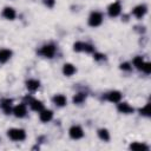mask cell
<instances>
[{
  "mask_svg": "<svg viewBox=\"0 0 151 151\" xmlns=\"http://www.w3.org/2000/svg\"><path fill=\"white\" fill-rule=\"evenodd\" d=\"M8 136L13 140H22L26 137L25 131L21 130V129H12V130H9L8 131Z\"/></svg>",
  "mask_w": 151,
  "mask_h": 151,
  "instance_id": "6da1fadb",
  "label": "cell"
},
{
  "mask_svg": "<svg viewBox=\"0 0 151 151\" xmlns=\"http://www.w3.org/2000/svg\"><path fill=\"white\" fill-rule=\"evenodd\" d=\"M101 20H103L101 14L99 12H93L88 18V24H90V26L96 27V26H99L101 24Z\"/></svg>",
  "mask_w": 151,
  "mask_h": 151,
  "instance_id": "7a4b0ae2",
  "label": "cell"
},
{
  "mask_svg": "<svg viewBox=\"0 0 151 151\" xmlns=\"http://www.w3.org/2000/svg\"><path fill=\"white\" fill-rule=\"evenodd\" d=\"M54 53H55V47L53 45H46L41 50V54L47 58H52L54 55Z\"/></svg>",
  "mask_w": 151,
  "mask_h": 151,
  "instance_id": "3957f363",
  "label": "cell"
},
{
  "mask_svg": "<svg viewBox=\"0 0 151 151\" xmlns=\"http://www.w3.org/2000/svg\"><path fill=\"white\" fill-rule=\"evenodd\" d=\"M83 134L84 133H83V130H81L80 126H72L70 129V136L73 139H79V138L83 137Z\"/></svg>",
  "mask_w": 151,
  "mask_h": 151,
  "instance_id": "277c9868",
  "label": "cell"
},
{
  "mask_svg": "<svg viewBox=\"0 0 151 151\" xmlns=\"http://www.w3.org/2000/svg\"><path fill=\"white\" fill-rule=\"evenodd\" d=\"M120 13V4L119 2H113L109 7V14L110 17H117Z\"/></svg>",
  "mask_w": 151,
  "mask_h": 151,
  "instance_id": "5b68a950",
  "label": "cell"
},
{
  "mask_svg": "<svg viewBox=\"0 0 151 151\" xmlns=\"http://www.w3.org/2000/svg\"><path fill=\"white\" fill-rule=\"evenodd\" d=\"M13 113L17 116V117H24L26 114V106L20 104V105H17L14 109H13Z\"/></svg>",
  "mask_w": 151,
  "mask_h": 151,
  "instance_id": "8992f818",
  "label": "cell"
},
{
  "mask_svg": "<svg viewBox=\"0 0 151 151\" xmlns=\"http://www.w3.org/2000/svg\"><path fill=\"white\" fill-rule=\"evenodd\" d=\"M52 116H53L52 111H50V110H42L41 113H40V120L44 122V123H47V122H50L52 119Z\"/></svg>",
  "mask_w": 151,
  "mask_h": 151,
  "instance_id": "52a82bcc",
  "label": "cell"
},
{
  "mask_svg": "<svg viewBox=\"0 0 151 151\" xmlns=\"http://www.w3.org/2000/svg\"><path fill=\"white\" fill-rule=\"evenodd\" d=\"M146 13V7L144 5H140V6H137L134 9H133V14L137 17V18H142L144 14Z\"/></svg>",
  "mask_w": 151,
  "mask_h": 151,
  "instance_id": "ba28073f",
  "label": "cell"
},
{
  "mask_svg": "<svg viewBox=\"0 0 151 151\" xmlns=\"http://www.w3.org/2000/svg\"><path fill=\"white\" fill-rule=\"evenodd\" d=\"M2 15H4L6 19L12 20V19H14V18H15V11H14L13 8H11V7H6V8L4 9Z\"/></svg>",
  "mask_w": 151,
  "mask_h": 151,
  "instance_id": "9c48e42d",
  "label": "cell"
},
{
  "mask_svg": "<svg viewBox=\"0 0 151 151\" xmlns=\"http://www.w3.org/2000/svg\"><path fill=\"white\" fill-rule=\"evenodd\" d=\"M12 55V52L9 50H0V63L7 61Z\"/></svg>",
  "mask_w": 151,
  "mask_h": 151,
  "instance_id": "30bf717a",
  "label": "cell"
},
{
  "mask_svg": "<svg viewBox=\"0 0 151 151\" xmlns=\"http://www.w3.org/2000/svg\"><path fill=\"white\" fill-rule=\"evenodd\" d=\"M118 110H119L120 112H123V113L133 112V109H132L129 104H126V103H120V104H118Z\"/></svg>",
  "mask_w": 151,
  "mask_h": 151,
  "instance_id": "8fae6325",
  "label": "cell"
},
{
  "mask_svg": "<svg viewBox=\"0 0 151 151\" xmlns=\"http://www.w3.org/2000/svg\"><path fill=\"white\" fill-rule=\"evenodd\" d=\"M63 72L66 76H72L76 72V67L72 64H65L64 65V68H63Z\"/></svg>",
  "mask_w": 151,
  "mask_h": 151,
  "instance_id": "7c38bea8",
  "label": "cell"
},
{
  "mask_svg": "<svg viewBox=\"0 0 151 151\" xmlns=\"http://www.w3.org/2000/svg\"><path fill=\"white\" fill-rule=\"evenodd\" d=\"M109 100L110 101H113V103H118L120 99H122V94H120V92H118V91H113V92H111L110 94H109Z\"/></svg>",
  "mask_w": 151,
  "mask_h": 151,
  "instance_id": "4fadbf2b",
  "label": "cell"
},
{
  "mask_svg": "<svg viewBox=\"0 0 151 151\" xmlns=\"http://www.w3.org/2000/svg\"><path fill=\"white\" fill-rule=\"evenodd\" d=\"M26 86L29 91H35L38 87H39V81L38 80H34V79H31L26 83Z\"/></svg>",
  "mask_w": 151,
  "mask_h": 151,
  "instance_id": "5bb4252c",
  "label": "cell"
},
{
  "mask_svg": "<svg viewBox=\"0 0 151 151\" xmlns=\"http://www.w3.org/2000/svg\"><path fill=\"white\" fill-rule=\"evenodd\" d=\"M53 101L58 105V106H64L66 104V98L63 96V94H57L54 98H53Z\"/></svg>",
  "mask_w": 151,
  "mask_h": 151,
  "instance_id": "9a60e30c",
  "label": "cell"
},
{
  "mask_svg": "<svg viewBox=\"0 0 151 151\" xmlns=\"http://www.w3.org/2000/svg\"><path fill=\"white\" fill-rule=\"evenodd\" d=\"M31 106H32V109H33L34 111H42V109H44L42 103L39 101V100H33L32 104H31Z\"/></svg>",
  "mask_w": 151,
  "mask_h": 151,
  "instance_id": "2e32d148",
  "label": "cell"
},
{
  "mask_svg": "<svg viewBox=\"0 0 151 151\" xmlns=\"http://www.w3.org/2000/svg\"><path fill=\"white\" fill-rule=\"evenodd\" d=\"M98 136H99L100 139H103V140H109V139H110V134H109L107 130H105V129L99 130V131H98Z\"/></svg>",
  "mask_w": 151,
  "mask_h": 151,
  "instance_id": "e0dca14e",
  "label": "cell"
},
{
  "mask_svg": "<svg viewBox=\"0 0 151 151\" xmlns=\"http://www.w3.org/2000/svg\"><path fill=\"white\" fill-rule=\"evenodd\" d=\"M131 150H147V146L145 144H140V143H133L130 145Z\"/></svg>",
  "mask_w": 151,
  "mask_h": 151,
  "instance_id": "ac0fdd59",
  "label": "cell"
},
{
  "mask_svg": "<svg viewBox=\"0 0 151 151\" xmlns=\"http://www.w3.org/2000/svg\"><path fill=\"white\" fill-rule=\"evenodd\" d=\"M84 99H85V94H84V93H78V94H76V96L73 97V101H74L76 104L83 103Z\"/></svg>",
  "mask_w": 151,
  "mask_h": 151,
  "instance_id": "d6986e66",
  "label": "cell"
},
{
  "mask_svg": "<svg viewBox=\"0 0 151 151\" xmlns=\"http://www.w3.org/2000/svg\"><path fill=\"white\" fill-rule=\"evenodd\" d=\"M133 64H134V66H136L137 68H139V70H142V66H143V64H144V61H143V59H142V57H136V58L133 59Z\"/></svg>",
  "mask_w": 151,
  "mask_h": 151,
  "instance_id": "ffe728a7",
  "label": "cell"
},
{
  "mask_svg": "<svg viewBox=\"0 0 151 151\" xmlns=\"http://www.w3.org/2000/svg\"><path fill=\"white\" fill-rule=\"evenodd\" d=\"M2 109L5 110L6 113H9L11 112V100H5L2 103Z\"/></svg>",
  "mask_w": 151,
  "mask_h": 151,
  "instance_id": "44dd1931",
  "label": "cell"
},
{
  "mask_svg": "<svg viewBox=\"0 0 151 151\" xmlns=\"http://www.w3.org/2000/svg\"><path fill=\"white\" fill-rule=\"evenodd\" d=\"M140 113L144 116H150V104H146L143 109H140Z\"/></svg>",
  "mask_w": 151,
  "mask_h": 151,
  "instance_id": "7402d4cb",
  "label": "cell"
},
{
  "mask_svg": "<svg viewBox=\"0 0 151 151\" xmlns=\"http://www.w3.org/2000/svg\"><path fill=\"white\" fill-rule=\"evenodd\" d=\"M142 70H143L145 73H150V72H151V64H150V63H144L143 66H142Z\"/></svg>",
  "mask_w": 151,
  "mask_h": 151,
  "instance_id": "603a6c76",
  "label": "cell"
},
{
  "mask_svg": "<svg viewBox=\"0 0 151 151\" xmlns=\"http://www.w3.org/2000/svg\"><path fill=\"white\" fill-rule=\"evenodd\" d=\"M84 48V44L83 42H76L74 44V51H81Z\"/></svg>",
  "mask_w": 151,
  "mask_h": 151,
  "instance_id": "cb8c5ba5",
  "label": "cell"
},
{
  "mask_svg": "<svg viewBox=\"0 0 151 151\" xmlns=\"http://www.w3.org/2000/svg\"><path fill=\"white\" fill-rule=\"evenodd\" d=\"M83 50L86 51V52H93V47L91 45H88V44H84V48Z\"/></svg>",
  "mask_w": 151,
  "mask_h": 151,
  "instance_id": "d4e9b609",
  "label": "cell"
},
{
  "mask_svg": "<svg viewBox=\"0 0 151 151\" xmlns=\"http://www.w3.org/2000/svg\"><path fill=\"white\" fill-rule=\"evenodd\" d=\"M44 2H45V5L48 6V7H52V6L54 5V0H44Z\"/></svg>",
  "mask_w": 151,
  "mask_h": 151,
  "instance_id": "484cf974",
  "label": "cell"
},
{
  "mask_svg": "<svg viewBox=\"0 0 151 151\" xmlns=\"http://www.w3.org/2000/svg\"><path fill=\"white\" fill-rule=\"evenodd\" d=\"M120 68H122V70H126V71H127V70H130V65H129L127 63H124V64H122V65H120Z\"/></svg>",
  "mask_w": 151,
  "mask_h": 151,
  "instance_id": "4316f807",
  "label": "cell"
},
{
  "mask_svg": "<svg viewBox=\"0 0 151 151\" xmlns=\"http://www.w3.org/2000/svg\"><path fill=\"white\" fill-rule=\"evenodd\" d=\"M94 58H96L97 60H99V59H103V55H101V54H94Z\"/></svg>",
  "mask_w": 151,
  "mask_h": 151,
  "instance_id": "83f0119b",
  "label": "cell"
}]
</instances>
